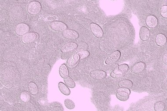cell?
<instances>
[{
    "label": "cell",
    "mask_w": 167,
    "mask_h": 111,
    "mask_svg": "<svg viewBox=\"0 0 167 111\" xmlns=\"http://www.w3.org/2000/svg\"><path fill=\"white\" fill-rule=\"evenodd\" d=\"M41 4L37 1H32L30 2L27 6V11L30 14L36 15L41 11Z\"/></svg>",
    "instance_id": "cell-1"
},
{
    "label": "cell",
    "mask_w": 167,
    "mask_h": 111,
    "mask_svg": "<svg viewBox=\"0 0 167 111\" xmlns=\"http://www.w3.org/2000/svg\"><path fill=\"white\" fill-rule=\"evenodd\" d=\"M92 33L97 38H101L104 36V32L101 27L95 23H91L89 26Z\"/></svg>",
    "instance_id": "cell-2"
},
{
    "label": "cell",
    "mask_w": 167,
    "mask_h": 111,
    "mask_svg": "<svg viewBox=\"0 0 167 111\" xmlns=\"http://www.w3.org/2000/svg\"><path fill=\"white\" fill-rule=\"evenodd\" d=\"M30 27L27 24L24 23H19L15 29L16 34L19 36H23L29 31Z\"/></svg>",
    "instance_id": "cell-3"
},
{
    "label": "cell",
    "mask_w": 167,
    "mask_h": 111,
    "mask_svg": "<svg viewBox=\"0 0 167 111\" xmlns=\"http://www.w3.org/2000/svg\"><path fill=\"white\" fill-rule=\"evenodd\" d=\"M37 35L36 34L33 32L27 33L23 36L21 38L22 41L25 44L31 43L35 41L37 39Z\"/></svg>",
    "instance_id": "cell-4"
},
{
    "label": "cell",
    "mask_w": 167,
    "mask_h": 111,
    "mask_svg": "<svg viewBox=\"0 0 167 111\" xmlns=\"http://www.w3.org/2000/svg\"><path fill=\"white\" fill-rule=\"evenodd\" d=\"M62 35L66 39L68 40H75L78 38L79 34L73 30L67 29L63 31Z\"/></svg>",
    "instance_id": "cell-5"
},
{
    "label": "cell",
    "mask_w": 167,
    "mask_h": 111,
    "mask_svg": "<svg viewBox=\"0 0 167 111\" xmlns=\"http://www.w3.org/2000/svg\"><path fill=\"white\" fill-rule=\"evenodd\" d=\"M120 52L119 51H116L111 54L107 58L105 61L107 65H111L116 63L120 58Z\"/></svg>",
    "instance_id": "cell-6"
},
{
    "label": "cell",
    "mask_w": 167,
    "mask_h": 111,
    "mask_svg": "<svg viewBox=\"0 0 167 111\" xmlns=\"http://www.w3.org/2000/svg\"><path fill=\"white\" fill-rule=\"evenodd\" d=\"M51 28L56 31H62L67 30V26L63 22L60 21H54L51 22Z\"/></svg>",
    "instance_id": "cell-7"
},
{
    "label": "cell",
    "mask_w": 167,
    "mask_h": 111,
    "mask_svg": "<svg viewBox=\"0 0 167 111\" xmlns=\"http://www.w3.org/2000/svg\"><path fill=\"white\" fill-rule=\"evenodd\" d=\"M91 77L96 80H101L106 77V72L101 70H94L90 73Z\"/></svg>",
    "instance_id": "cell-8"
},
{
    "label": "cell",
    "mask_w": 167,
    "mask_h": 111,
    "mask_svg": "<svg viewBox=\"0 0 167 111\" xmlns=\"http://www.w3.org/2000/svg\"><path fill=\"white\" fill-rule=\"evenodd\" d=\"M146 67V64L143 62H138L132 66L131 72L134 74H138L143 72Z\"/></svg>",
    "instance_id": "cell-9"
},
{
    "label": "cell",
    "mask_w": 167,
    "mask_h": 111,
    "mask_svg": "<svg viewBox=\"0 0 167 111\" xmlns=\"http://www.w3.org/2000/svg\"><path fill=\"white\" fill-rule=\"evenodd\" d=\"M146 23L148 27L154 28L158 25V20L155 16L149 15L146 18Z\"/></svg>",
    "instance_id": "cell-10"
},
{
    "label": "cell",
    "mask_w": 167,
    "mask_h": 111,
    "mask_svg": "<svg viewBox=\"0 0 167 111\" xmlns=\"http://www.w3.org/2000/svg\"><path fill=\"white\" fill-rule=\"evenodd\" d=\"M150 31L148 28L146 27H142L140 29V37L141 40L146 41L149 39L150 37Z\"/></svg>",
    "instance_id": "cell-11"
},
{
    "label": "cell",
    "mask_w": 167,
    "mask_h": 111,
    "mask_svg": "<svg viewBox=\"0 0 167 111\" xmlns=\"http://www.w3.org/2000/svg\"><path fill=\"white\" fill-rule=\"evenodd\" d=\"M78 44L74 42L69 43L64 45L61 49V51L63 53L70 52L78 48Z\"/></svg>",
    "instance_id": "cell-12"
},
{
    "label": "cell",
    "mask_w": 167,
    "mask_h": 111,
    "mask_svg": "<svg viewBox=\"0 0 167 111\" xmlns=\"http://www.w3.org/2000/svg\"><path fill=\"white\" fill-rule=\"evenodd\" d=\"M167 42V38L164 34H159L156 35L155 38V43L157 46L162 47L165 45Z\"/></svg>",
    "instance_id": "cell-13"
},
{
    "label": "cell",
    "mask_w": 167,
    "mask_h": 111,
    "mask_svg": "<svg viewBox=\"0 0 167 111\" xmlns=\"http://www.w3.org/2000/svg\"><path fill=\"white\" fill-rule=\"evenodd\" d=\"M129 66L126 64H123L120 65H119L117 68H115L113 71L112 72L114 74H123V73L126 72L128 70Z\"/></svg>",
    "instance_id": "cell-14"
},
{
    "label": "cell",
    "mask_w": 167,
    "mask_h": 111,
    "mask_svg": "<svg viewBox=\"0 0 167 111\" xmlns=\"http://www.w3.org/2000/svg\"><path fill=\"white\" fill-rule=\"evenodd\" d=\"M80 58L78 54H73L72 56L68 58L67 61V64L69 67H73V66H75L77 64Z\"/></svg>",
    "instance_id": "cell-15"
},
{
    "label": "cell",
    "mask_w": 167,
    "mask_h": 111,
    "mask_svg": "<svg viewBox=\"0 0 167 111\" xmlns=\"http://www.w3.org/2000/svg\"><path fill=\"white\" fill-rule=\"evenodd\" d=\"M118 86L122 88H132L133 86V83L132 81L128 79L121 80L118 83Z\"/></svg>",
    "instance_id": "cell-16"
},
{
    "label": "cell",
    "mask_w": 167,
    "mask_h": 111,
    "mask_svg": "<svg viewBox=\"0 0 167 111\" xmlns=\"http://www.w3.org/2000/svg\"><path fill=\"white\" fill-rule=\"evenodd\" d=\"M58 88L61 92L65 95H69L70 94V91L67 86L63 82H59L58 84Z\"/></svg>",
    "instance_id": "cell-17"
},
{
    "label": "cell",
    "mask_w": 167,
    "mask_h": 111,
    "mask_svg": "<svg viewBox=\"0 0 167 111\" xmlns=\"http://www.w3.org/2000/svg\"><path fill=\"white\" fill-rule=\"evenodd\" d=\"M29 91L33 95H36L38 93V90L37 86L34 82H30L28 86Z\"/></svg>",
    "instance_id": "cell-18"
},
{
    "label": "cell",
    "mask_w": 167,
    "mask_h": 111,
    "mask_svg": "<svg viewBox=\"0 0 167 111\" xmlns=\"http://www.w3.org/2000/svg\"><path fill=\"white\" fill-rule=\"evenodd\" d=\"M59 73L61 77L63 78H66L68 77V69L67 66L65 64H63L60 66L59 69Z\"/></svg>",
    "instance_id": "cell-19"
},
{
    "label": "cell",
    "mask_w": 167,
    "mask_h": 111,
    "mask_svg": "<svg viewBox=\"0 0 167 111\" xmlns=\"http://www.w3.org/2000/svg\"><path fill=\"white\" fill-rule=\"evenodd\" d=\"M117 93L119 95L123 97L129 96L131 93V91L128 88L120 87L117 89Z\"/></svg>",
    "instance_id": "cell-20"
},
{
    "label": "cell",
    "mask_w": 167,
    "mask_h": 111,
    "mask_svg": "<svg viewBox=\"0 0 167 111\" xmlns=\"http://www.w3.org/2000/svg\"><path fill=\"white\" fill-rule=\"evenodd\" d=\"M75 17L80 22L86 27H89L91 23V21L90 20H89V19H86V18H84V17H82V16L77 15V16H75Z\"/></svg>",
    "instance_id": "cell-21"
},
{
    "label": "cell",
    "mask_w": 167,
    "mask_h": 111,
    "mask_svg": "<svg viewBox=\"0 0 167 111\" xmlns=\"http://www.w3.org/2000/svg\"><path fill=\"white\" fill-rule=\"evenodd\" d=\"M20 99L23 102H28L30 100V96L27 91H24L20 93Z\"/></svg>",
    "instance_id": "cell-22"
},
{
    "label": "cell",
    "mask_w": 167,
    "mask_h": 111,
    "mask_svg": "<svg viewBox=\"0 0 167 111\" xmlns=\"http://www.w3.org/2000/svg\"><path fill=\"white\" fill-rule=\"evenodd\" d=\"M165 109V105L163 102H156L154 105V109L155 111H163Z\"/></svg>",
    "instance_id": "cell-23"
},
{
    "label": "cell",
    "mask_w": 167,
    "mask_h": 111,
    "mask_svg": "<svg viewBox=\"0 0 167 111\" xmlns=\"http://www.w3.org/2000/svg\"><path fill=\"white\" fill-rule=\"evenodd\" d=\"M64 81L66 85L70 88H73L75 87V83L70 77H68L66 78H65Z\"/></svg>",
    "instance_id": "cell-24"
},
{
    "label": "cell",
    "mask_w": 167,
    "mask_h": 111,
    "mask_svg": "<svg viewBox=\"0 0 167 111\" xmlns=\"http://www.w3.org/2000/svg\"><path fill=\"white\" fill-rule=\"evenodd\" d=\"M76 54L78 55L80 59H83L87 58L89 56V52L86 50L78 51L76 53Z\"/></svg>",
    "instance_id": "cell-25"
},
{
    "label": "cell",
    "mask_w": 167,
    "mask_h": 111,
    "mask_svg": "<svg viewBox=\"0 0 167 111\" xmlns=\"http://www.w3.org/2000/svg\"><path fill=\"white\" fill-rule=\"evenodd\" d=\"M78 45V48H77V51L86 50L88 48V44L85 42H80L79 43Z\"/></svg>",
    "instance_id": "cell-26"
},
{
    "label": "cell",
    "mask_w": 167,
    "mask_h": 111,
    "mask_svg": "<svg viewBox=\"0 0 167 111\" xmlns=\"http://www.w3.org/2000/svg\"><path fill=\"white\" fill-rule=\"evenodd\" d=\"M65 105L68 109H73L75 107V104L74 102L69 99H66L64 101Z\"/></svg>",
    "instance_id": "cell-27"
},
{
    "label": "cell",
    "mask_w": 167,
    "mask_h": 111,
    "mask_svg": "<svg viewBox=\"0 0 167 111\" xmlns=\"http://www.w3.org/2000/svg\"><path fill=\"white\" fill-rule=\"evenodd\" d=\"M160 14L163 18H167V6H163L160 9Z\"/></svg>",
    "instance_id": "cell-28"
},
{
    "label": "cell",
    "mask_w": 167,
    "mask_h": 111,
    "mask_svg": "<svg viewBox=\"0 0 167 111\" xmlns=\"http://www.w3.org/2000/svg\"><path fill=\"white\" fill-rule=\"evenodd\" d=\"M116 96L118 99L123 101H126L129 98V96H127V97H123V96H120L117 93L116 94Z\"/></svg>",
    "instance_id": "cell-29"
},
{
    "label": "cell",
    "mask_w": 167,
    "mask_h": 111,
    "mask_svg": "<svg viewBox=\"0 0 167 111\" xmlns=\"http://www.w3.org/2000/svg\"><path fill=\"white\" fill-rule=\"evenodd\" d=\"M123 76V74H120V75H118V74H114L113 72H112L111 73V76L112 77L114 78H119Z\"/></svg>",
    "instance_id": "cell-30"
},
{
    "label": "cell",
    "mask_w": 167,
    "mask_h": 111,
    "mask_svg": "<svg viewBox=\"0 0 167 111\" xmlns=\"http://www.w3.org/2000/svg\"><path fill=\"white\" fill-rule=\"evenodd\" d=\"M163 62L165 64H167V53L164 54L162 58Z\"/></svg>",
    "instance_id": "cell-31"
}]
</instances>
